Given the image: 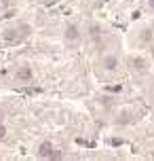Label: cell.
Masks as SVG:
<instances>
[{"instance_id": "cell-3", "label": "cell", "mask_w": 154, "mask_h": 161, "mask_svg": "<svg viewBox=\"0 0 154 161\" xmlns=\"http://www.w3.org/2000/svg\"><path fill=\"white\" fill-rule=\"evenodd\" d=\"M15 79L19 80V83H30V80L34 79V70L32 66H19L15 72Z\"/></svg>"}, {"instance_id": "cell-4", "label": "cell", "mask_w": 154, "mask_h": 161, "mask_svg": "<svg viewBox=\"0 0 154 161\" xmlns=\"http://www.w3.org/2000/svg\"><path fill=\"white\" fill-rule=\"evenodd\" d=\"M101 66H104V70H108V72H114V70L118 68V57L116 55H105L104 59H101Z\"/></svg>"}, {"instance_id": "cell-7", "label": "cell", "mask_w": 154, "mask_h": 161, "mask_svg": "<svg viewBox=\"0 0 154 161\" xmlns=\"http://www.w3.org/2000/svg\"><path fill=\"white\" fill-rule=\"evenodd\" d=\"M150 36H152V30H150V28H146V30L141 32V40H150Z\"/></svg>"}, {"instance_id": "cell-6", "label": "cell", "mask_w": 154, "mask_h": 161, "mask_svg": "<svg viewBox=\"0 0 154 161\" xmlns=\"http://www.w3.org/2000/svg\"><path fill=\"white\" fill-rule=\"evenodd\" d=\"M129 64H131V68H133V70H137V72H146V59L135 57V59H131Z\"/></svg>"}, {"instance_id": "cell-8", "label": "cell", "mask_w": 154, "mask_h": 161, "mask_svg": "<svg viewBox=\"0 0 154 161\" xmlns=\"http://www.w3.org/2000/svg\"><path fill=\"white\" fill-rule=\"evenodd\" d=\"M2 140H7V127L0 123V142H2Z\"/></svg>"}, {"instance_id": "cell-10", "label": "cell", "mask_w": 154, "mask_h": 161, "mask_svg": "<svg viewBox=\"0 0 154 161\" xmlns=\"http://www.w3.org/2000/svg\"><path fill=\"white\" fill-rule=\"evenodd\" d=\"M152 55H154V45H152Z\"/></svg>"}, {"instance_id": "cell-1", "label": "cell", "mask_w": 154, "mask_h": 161, "mask_svg": "<svg viewBox=\"0 0 154 161\" xmlns=\"http://www.w3.org/2000/svg\"><path fill=\"white\" fill-rule=\"evenodd\" d=\"M38 157H40V159H59L61 155L55 151L53 142L44 140V142H40V144H38Z\"/></svg>"}, {"instance_id": "cell-5", "label": "cell", "mask_w": 154, "mask_h": 161, "mask_svg": "<svg viewBox=\"0 0 154 161\" xmlns=\"http://www.w3.org/2000/svg\"><path fill=\"white\" fill-rule=\"evenodd\" d=\"M2 36H4V40H7V42H19L25 34H19V30H17V28H8V30H4V34H2Z\"/></svg>"}, {"instance_id": "cell-9", "label": "cell", "mask_w": 154, "mask_h": 161, "mask_svg": "<svg viewBox=\"0 0 154 161\" xmlns=\"http://www.w3.org/2000/svg\"><path fill=\"white\" fill-rule=\"evenodd\" d=\"M148 7H150V8L154 11V0H148Z\"/></svg>"}, {"instance_id": "cell-2", "label": "cell", "mask_w": 154, "mask_h": 161, "mask_svg": "<svg viewBox=\"0 0 154 161\" xmlns=\"http://www.w3.org/2000/svg\"><path fill=\"white\" fill-rule=\"evenodd\" d=\"M80 28H78V25L76 24H68L64 28V38H65V42H68V45H76V42H78V40H80Z\"/></svg>"}]
</instances>
